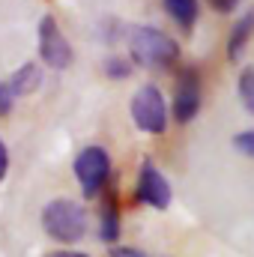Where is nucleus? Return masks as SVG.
Listing matches in <instances>:
<instances>
[{
    "label": "nucleus",
    "instance_id": "nucleus-1",
    "mask_svg": "<svg viewBox=\"0 0 254 257\" xmlns=\"http://www.w3.org/2000/svg\"><path fill=\"white\" fill-rule=\"evenodd\" d=\"M129 57L135 66L168 69L180 60V45L159 27H132L129 30Z\"/></svg>",
    "mask_w": 254,
    "mask_h": 257
},
{
    "label": "nucleus",
    "instance_id": "nucleus-2",
    "mask_svg": "<svg viewBox=\"0 0 254 257\" xmlns=\"http://www.w3.org/2000/svg\"><path fill=\"white\" fill-rule=\"evenodd\" d=\"M42 227L54 242L72 245L87 233V209L72 197H57L42 209Z\"/></svg>",
    "mask_w": 254,
    "mask_h": 257
},
{
    "label": "nucleus",
    "instance_id": "nucleus-3",
    "mask_svg": "<svg viewBox=\"0 0 254 257\" xmlns=\"http://www.w3.org/2000/svg\"><path fill=\"white\" fill-rule=\"evenodd\" d=\"M132 120L135 126L147 135H165L168 128V102L162 96V90L156 84H144L135 96H132Z\"/></svg>",
    "mask_w": 254,
    "mask_h": 257
},
{
    "label": "nucleus",
    "instance_id": "nucleus-4",
    "mask_svg": "<svg viewBox=\"0 0 254 257\" xmlns=\"http://www.w3.org/2000/svg\"><path fill=\"white\" fill-rule=\"evenodd\" d=\"M75 177L84 197H96L111 183V156L102 147H84L75 159Z\"/></svg>",
    "mask_w": 254,
    "mask_h": 257
},
{
    "label": "nucleus",
    "instance_id": "nucleus-5",
    "mask_svg": "<svg viewBox=\"0 0 254 257\" xmlns=\"http://www.w3.org/2000/svg\"><path fill=\"white\" fill-rule=\"evenodd\" d=\"M200 102H203V87H200V72L183 66L177 72V84H174V120L177 123H191L200 111Z\"/></svg>",
    "mask_w": 254,
    "mask_h": 257
},
{
    "label": "nucleus",
    "instance_id": "nucleus-6",
    "mask_svg": "<svg viewBox=\"0 0 254 257\" xmlns=\"http://www.w3.org/2000/svg\"><path fill=\"white\" fill-rule=\"evenodd\" d=\"M39 57L48 69H69L75 60V51H72L66 33L51 15H45L39 21Z\"/></svg>",
    "mask_w": 254,
    "mask_h": 257
},
{
    "label": "nucleus",
    "instance_id": "nucleus-7",
    "mask_svg": "<svg viewBox=\"0 0 254 257\" xmlns=\"http://www.w3.org/2000/svg\"><path fill=\"white\" fill-rule=\"evenodd\" d=\"M135 197H138V203H147V206H153V209H168L171 200H174V192H171L168 177L156 168L153 159H144V162H141Z\"/></svg>",
    "mask_w": 254,
    "mask_h": 257
},
{
    "label": "nucleus",
    "instance_id": "nucleus-8",
    "mask_svg": "<svg viewBox=\"0 0 254 257\" xmlns=\"http://www.w3.org/2000/svg\"><path fill=\"white\" fill-rule=\"evenodd\" d=\"M102 192H105V200H102V212H99V236H102V242H117L120 239V197L111 183Z\"/></svg>",
    "mask_w": 254,
    "mask_h": 257
},
{
    "label": "nucleus",
    "instance_id": "nucleus-9",
    "mask_svg": "<svg viewBox=\"0 0 254 257\" xmlns=\"http://www.w3.org/2000/svg\"><path fill=\"white\" fill-rule=\"evenodd\" d=\"M39 84H42V66L39 63H24L18 72H12V78L6 81V87H9V93L18 99V96H30V93H36L39 90Z\"/></svg>",
    "mask_w": 254,
    "mask_h": 257
},
{
    "label": "nucleus",
    "instance_id": "nucleus-10",
    "mask_svg": "<svg viewBox=\"0 0 254 257\" xmlns=\"http://www.w3.org/2000/svg\"><path fill=\"white\" fill-rule=\"evenodd\" d=\"M251 33H254V9H248L245 15H239V21L233 24L230 36H227V60L230 63H239V57H242Z\"/></svg>",
    "mask_w": 254,
    "mask_h": 257
},
{
    "label": "nucleus",
    "instance_id": "nucleus-11",
    "mask_svg": "<svg viewBox=\"0 0 254 257\" xmlns=\"http://www.w3.org/2000/svg\"><path fill=\"white\" fill-rule=\"evenodd\" d=\"M165 3V12L180 24V30H186L191 33L194 30V24H197V15H200V9H197V0H162Z\"/></svg>",
    "mask_w": 254,
    "mask_h": 257
},
{
    "label": "nucleus",
    "instance_id": "nucleus-12",
    "mask_svg": "<svg viewBox=\"0 0 254 257\" xmlns=\"http://www.w3.org/2000/svg\"><path fill=\"white\" fill-rule=\"evenodd\" d=\"M236 90H239V99H242L245 111H248V114H254V66H245V69L239 72Z\"/></svg>",
    "mask_w": 254,
    "mask_h": 257
},
{
    "label": "nucleus",
    "instance_id": "nucleus-13",
    "mask_svg": "<svg viewBox=\"0 0 254 257\" xmlns=\"http://www.w3.org/2000/svg\"><path fill=\"white\" fill-rule=\"evenodd\" d=\"M233 147H236V150H239L242 156L254 159V128H245V132L233 135Z\"/></svg>",
    "mask_w": 254,
    "mask_h": 257
},
{
    "label": "nucleus",
    "instance_id": "nucleus-14",
    "mask_svg": "<svg viewBox=\"0 0 254 257\" xmlns=\"http://www.w3.org/2000/svg\"><path fill=\"white\" fill-rule=\"evenodd\" d=\"M105 72H108L111 78H129V75H132V60H120V57H111V60L105 63Z\"/></svg>",
    "mask_w": 254,
    "mask_h": 257
},
{
    "label": "nucleus",
    "instance_id": "nucleus-15",
    "mask_svg": "<svg viewBox=\"0 0 254 257\" xmlns=\"http://www.w3.org/2000/svg\"><path fill=\"white\" fill-rule=\"evenodd\" d=\"M12 105H15V96L9 93L6 81H0V117H9L12 114Z\"/></svg>",
    "mask_w": 254,
    "mask_h": 257
},
{
    "label": "nucleus",
    "instance_id": "nucleus-16",
    "mask_svg": "<svg viewBox=\"0 0 254 257\" xmlns=\"http://www.w3.org/2000/svg\"><path fill=\"white\" fill-rule=\"evenodd\" d=\"M209 6H212L215 12H224V15H227V12H233V9L239 6V0H209Z\"/></svg>",
    "mask_w": 254,
    "mask_h": 257
},
{
    "label": "nucleus",
    "instance_id": "nucleus-17",
    "mask_svg": "<svg viewBox=\"0 0 254 257\" xmlns=\"http://www.w3.org/2000/svg\"><path fill=\"white\" fill-rule=\"evenodd\" d=\"M111 257H147L141 248H132V245H123V248H114Z\"/></svg>",
    "mask_w": 254,
    "mask_h": 257
},
{
    "label": "nucleus",
    "instance_id": "nucleus-18",
    "mask_svg": "<svg viewBox=\"0 0 254 257\" xmlns=\"http://www.w3.org/2000/svg\"><path fill=\"white\" fill-rule=\"evenodd\" d=\"M6 171H9V153H6V144L0 141V183L6 177Z\"/></svg>",
    "mask_w": 254,
    "mask_h": 257
},
{
    "label": "nucleus",
    "instance_id": "nucleus-19",
    "mask_svg": "<svg viewBox=\"0 0 254 257\" xmlns=\"http://www.w3.org/2000/svg\"><path fill=\"white\" fill-rule=\"evenodd\" d=\"M45 257H90L84 251H72V248H60V251H48Z\"/></svg>",
    "mask_w": 254,
    "mask_h": 257
}]
</instances>
